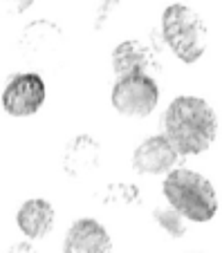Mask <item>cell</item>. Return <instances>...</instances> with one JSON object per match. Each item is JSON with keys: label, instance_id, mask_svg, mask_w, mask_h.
<instances>
[{"label": "cell", "instance_id": "cell-1", "mask_svg": "<svg viewBox=\"0 0 222 253\" xmlns=\"http://www.w3.org/2000/svg\"><path fill=\"white\" fill-rule=\"evenodd\" d=\"M218 121L200 96H178L164 115V134L179 155H200L216 139Z\"/></svg>", "mask_w": 222, "mask_h": 253}, {"label": "cell", "instance_id": "cell-2", "mask_svg": "<svg viewBox=\"0 0 222 253\" xmlns=\"http://www.w3.org/2000/svg\"><path fill=\"white\" fill-rule=\"evenodd\" d=\"M164 197L182 217L191 222H209L218 211L216 191L204 175L175 168L164 179Z\"/></svg>", "mask_w": 222, "mask_h": 253}, {"label": "cell", "instance_id": "cell-3", "mask_svg": "<svg viewBox=\"0 0 222 253\" xmlns=\"http://www.w3.org/2000/svg\"><path fill=\"white\" fill-rule=\"evenodd\" d=\"M162 34L173 54L184 63H195L204 54V27L202 18L186 5H169L162 14Z\"/></svg>", "mask_w": 222, "mask_h": 253}, {"label": "cell", "instance_id": "cell-4", "mask_svg": "<svg viewBox=\"0 0 222 253\" xmlns=\"http://www.w3.org/2000/svg\"><path fill=\"white\" fill-rule=\"evenodd\" d=\"M112 108L126 117H148L160 101V90L146 72H131L112 85Z\"/></svg>", "mask_w": 222, "mask_h": 253}, {"label": "cell", "instance_id": "cell-5", "mask_svg": "<svg viewBox=\"0 0 222 253\" xmlns=\"http://www.w3.org/2000/svg\"><path fill=\"white\" fill-rule=\"evenodd\" d=\"M45 101V83L36 72L16 74L2 90V108L11 117H29Z\"/></svg>", "mask_w": 222, "mask_h": 253}, {"label": "cell", "instance_id": "cell-6", "mask_svg": "<svg viewBox=\"0 0 222 253\" xmlns=\"http://www.w3.org/2000/svg\"><path fill=\"white\" fill-rule=\"evenodd\" d=\"M63 253H112V240L97 220L83 217L70 226Z\"/></svg>", "mask_w": 222, "mask_h": 253}, {"label": "cell", "instance_id": "cell-7", "mask_svg": "<svg viewBox=\"0 0 222 253\" xmlns=\"http://www.w3.org/2000/svg\"><path fill=\"white\" fill-rule=\"evenodd\" d=\"M178 155L179 153L166 139V134H160V137H150L137 146V150L133 153V166L141 175H160V172H169Z\"/></svg>", "mask_w": 222, "mask_h": 253}, {"label": "cell", "instance_id": "cell-8", "mask_svg": "<svg viewBox=\"0 0 222 253\" xmlns=\"http://www.w3.org/2000/svg\"><path fill=\"white\" fill-rule=\"evenodd\" d=\"M18 229L23 231L27 238L39 240L52 231L54 224V209L47 200L43 197H34V200H27L23 206L18 209Z\"/></svg>", "mask_w": 222, "mask_h": 253}, {"label": "cell", "instance_id": "cell-9", "mask_svg": "<svg viewBox=\"0 0 222 253\" xmlns=\"http://www.w3.org/2000/svg\"><path fill=\"white\" fill-rule=\"evenodd\" d=\"M146 63H148V52L137 41H124L112 52V67L119 77L131 72H146Z\"/></svg>", "mask_w": 222, "mask_h": 253}, {"label": "cell", "instance_id": "cell-10", "mask_svg": "<svg viewBox=\"0 0 222 253\" xmlns=\"http://www.w3.org/2000/svg\"><path fill=\"white\" fill-rule=\"evenodd\" d=\"M5 2H16V5H18V11H20V9H27L32 0H5Z\"/></svg>", "mask_w": 222, "mask_h": 253}]
</instances>
